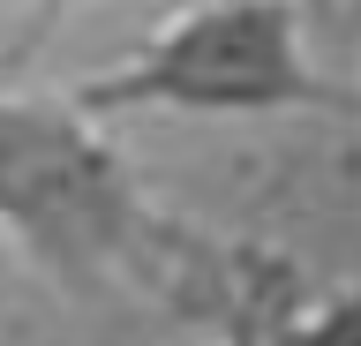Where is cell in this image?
<instances>
[{"label":"cell","mask_w":361,"mask_h":346,"mask_svg":"<svg viewBox=\"0 0 361 346\" xmlns=\"http://www.w3.org/2000/svg\"><path fill=\"white\" fill-rule=\"evenodd\" d=\"M0 233L68 301H98L113 286L203 301L248 278L241 264H211L196 233L135 188L83 98L0 91Z\"/></svg>","instance_id":"obj_1"},{"label":"cell","mask_w":361,"mask_h":346,"mask_svg":"<svg viewBox=\"0 0 361 346\" xmlns=\"http://www.w3.org/2000/svg\"><path fill=\"white\" fill-rule=\"evenodd\" d=\"M98 121L113 113H338L354 98L324 83L301 46L293 0H188L121 68L75 91Z\"/></svg>","instance_id":"obj_2"},{"label":"cell","mask_w":361,"mask_h":346,"mask_svg":"<svg viewBox=\"0 0 361 346\" xmlns=\"http://www.w3.org/2000/svg\"><path fill=\"white\" fill-rule=\"evenodd\" d=\"M241 309L256 323V346H361V286L301 294L279 264H264Z\"/></svg>","instance_id":"obj_3"},{"label":"cell","mask_w":361,"mask_h":346,"mask_svg":"<svg viewBox=\"0 0 361 346\" xmlns=\"http://www.w3.org/2000/svg\"><path fill=\"white\" fill-rule=\"evenodd\" d=\"M68 8H83V0H30V46H38V38H53V23H61Z\"/></svg>","instance_id":"obj_4"},{"label":"cell","mask_w":361,"mask_h":346,"mask_svg":"<svg viewBox=\"0 0 361 346\" xmlns=\"http://www.w3.org/2000/svg\"><path fill=\"white\" fill-rule=\"evenodd\" d=\"M226 346H256V323H248V309H233V331H226Z\"/></svg>","instance_id":"obj_5"}]
</instances>
